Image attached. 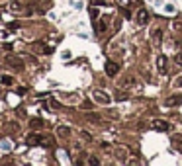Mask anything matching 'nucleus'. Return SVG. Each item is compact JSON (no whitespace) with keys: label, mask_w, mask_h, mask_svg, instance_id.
Returning <instances> with one entry per match:
<instances>
[{"label":"nucleus","mask_w":182,"mask_h":166,"mask_svg":"<svg viewBox=\"0 0 182 166\" xmlns=\"http://www.w3.org/2000/svg\"><path fill=\"white\" fill-rule=\"evenodd\" d=\"M92 98L96 100L98 104H110V102H112L110 94H108L106 90H100V88H96L94 92H92Z\"/></svg>","instance_id":"1"},{"label":"nucleus","mask_w":182,"mask_h":166,"mask_svg":"<svg viewBox=\"0 0 182 166\" xmlns=\"http://www.w3.org/2000/svg\"><path fill=\"white\" fill-rule=\"evenodd\" d=\"M135 22H137V25H147V23H149V12L145 10V8L137 10V14H135Z\"/></svg>","instance_id":"2"},{"label":"nucleus","mask_w":182,"mask_h":166,"mask_svg":"<svg viewBox=\"0 0 182 166\" xmlns=\"http://www.w3.org/2000/svg\"><path fill=\"white\" fill-rule=\"evenodd\" d=\"M180 104H182V94H172V96H169V98L164 100V106L166 108H176Z\"/></svg>","instance_id":"3"},{"label":"nucleus","mask_w":182,"mask_h":166,"mask_svg":"<svg viewBox=\"0 0 182 166\" xmlns=\"http://www.w3.org/2000/svg\"><path fill=\"white\" fill-rule=\"evenodd\" d=\"M104 68H106V74H108V76H116V74L119 72V65H118V63H114V61L104 63Z\"/></svg>","instance_id":"4"},{"label":"nucleus","mask_w":182,"mask_h":166,"mask_svg":"<svg viewBox=\"0 0 182 166\" xmlns=\"http://www.w3.org/2000/svg\"><path fill=\"white\" fill-rule=\"evenodd\" d=\"M157 65H159V72H161V74H166V70H169V59L164 55H159Z\"/></svg>","instance_id":"5"},{"label":"nucleus","mask_w":182,"mask_h":166,"mask_svg":"<svg viewBox=\"0 0 182 166\" xmlns=\"http://www.w3.org/2000/svg\"><path fill=\"white\" fill-rule=\"evenodd\" d=\"M116 160L118 162H127V149L125 147H118L116 149Z\"/></svg>","instance_id":"6"},{"label":"nucleus","mask_w":182,"mask_h":166,"mask_svg":"<svg viewBox=\"0 0 182 166\" xmlns=\"http://www.w3.org/2000/svg\"><path fill=\"white\" fill-rule=\"evenodd\" d=\"M57 135L63 137V139H67V137L71 135V127H67V125H57Z\"/></svg>","instance_id":"7"},{"label":"nucleus","mask_w":182,"mask_h":166,"mask_svg":"<svg viewBox=\"0 0 182 166\" xmlns=\"http://www.w3.org/2000/svg\"><path fill=\"white\" fill-rule=\"evenodd\" d=\"M119 86H121V88H129V86H135V78H133V76H125V78H121V80H119Z\"/></svg>","instance_id":"8"},{"label":"nucleus","mask_w":182,"mask_h":166,"mask_svg":"<svg viewBox=\"0 0 182 166\" xmlns=\"http://www.w3.org/2000/svg\"><path fill=\"white\" fill-rule=\"evenodd\" d=\"M161 39H162V29H155V31H153V41H155V47H161Z\"/></svg>","instance_id":"9"},{"label":"nucleus","mask_w":182,"mask_h":166,"mask_svg":"<svg viewBox=\"0 0 182 166\" xmlns=\"http://www.w3.org/2000/svg\"><path fill=\"white\" fill-rule=\"evenodd\" d=\"M155 129H159V131H171V125L164 121H157L155 123Z\"/></svg>","instance_id":"10"},{"label":"nucleus","mask_w":182,"mask_h":166,"mask_svg":"<svg viewBox=\"0 0 182 166\" xmlns=\"http://www.w3.org/2000/svg\"><path fill=\"white\" fill-rule=\"evenodd\" d=\"M20 8H22V4L18 2V0H12L10 2V10H20Z\"/></svg>","instance_id":"11"},{"label":"nucleus","mask_w":182,"mask_h":166,"mask_svg":"<svg viewBox=\"0 0 182 166\" xmlns=\"http://www.w3.org/2000/svg\"><path fill=\"white\" fill-rule=\"evenodd\" d=\"M0 149H4V151H10L12 145L8 143V141H0Z\"/></svg>","instance_id":"12"},{"label":"nucleus","mask_w":182,"mask_h":166,"mask_svg":"<svg viewBox=\"0 0 182 166\" xmlns=\"http://www.w3.org/2000/svg\"><path fill=\"white\" fill-rule=\"evenodd\" d=\"M39 141H43L39 135H32V137H30V143H39Z\"/></svg>","instance_id":"13"},{"label":"nucleus","mask_w":182,"mask_h":166,"mask_svg":"<svg viewBox=\"0 0 182 166\" xmlns=\"http://www.w3.org/2000/svg\"><path fill=\"white\" fill-rule=\"evenodd\" d=\"M41 125H43V121H39V119H33L32 121V127H35V129H39Z\"/></svg>","instance_id":"14"},{"label":"nucleus","mask_w":182,"mask_h":166,"mask_svg":"<svg viewBox=\"0 0 182 166\" xmlns=\"http://www.w3.org/2000/svg\"><path fill=\"white\" fill-rule=\"evenodd\" d=\"M127 98H129V96L125 94V92H119L118 96H116V100H118V102H119V100H127Z\"/></svg>","instance_id":"15"},{"label":"nucleus","mask_w":182,"mask_h":166,"mask_svg":"<svg viewBox=\"0 0 182 166\" xmlns=\"http://www.w3.org/2000/svg\"><path fill=\"white\" fill-rule=\"evenodd\" d=\"M2 82H4V84H12L14 80H12L10 76H2Z\"/></svg>","instance_id":"16"},{"label":"nucleus","mask_w":182,"mask_h":166,"mask_svg":"<svg viewBox=\"0 0 182 166\" xmlns=\"http://www.w3.org/2000/svg\"><path fill=\"white\" fill-rule=\"evenodd\" d=\"M174 61H176V65H180V66H182V53H178V55H176V59H174Z\"/></svg>","instance_id":"17"},{"label":"nucleus","mask_w":182,"mask_h":166,"mask_svg":"<svg viewBox=\"0 0 182 166\" xmlns=\"http://www.w3.org/2000/svg\"><path fill=\"white\" fill-rule=\"evenodd\" d=\"M174 86H182V76H176V80H174Z\"/></svg>","instance_id":"18"},{"label":"nucleus","mask_w":182,"mask_h":166,"mask_svg":"<svg viewBox=\"0 0 182 166\" xmlns=\"http://www.w3.org/2000/svg\"><path fill=\"white\" fill-rule=\"evenodd\" d=\"M176 151H178V153H182V143H180V141H176Z\"/></svg>","instance_id":"19"},{"label":"nucleus","mask_w":182,"mask_h":166,"mask_svg":"<svg viewBox=\"0 0 182 166\" xmlns=\"http://www.w3.org/2000/svg\"><path fill=\"white\" fill-rule=\"evenodd\" d=\"M82 137H84V139H88V141L92 139V137H90V133H86V131H82Z\"/></svg>","instance_id":"20"}]
</instances>
